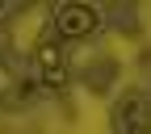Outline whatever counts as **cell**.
I'll list each match as a JSON object with an SVG mask.
<instances>
[{
    "instance_id": "cell-3",
    "label": "cell",
    "mask_w": 151,
    "mask_h": 134,
    "mask_svg": "<svg viewBox=\"0 0 151 134\" xmlns=\"http://www.w3.org/2000/svg\"><path fill=\"white\" fill-rule=\"evenodd\" d=\"M122 134H151L147 109H143L139 97H126V101H122Z\"/></svg>"
},
{
    "instance_id": "cell-1",
    "label": "cell",
    "mask_w": 151,
    "mask_h": 134,
    "mask_svg": "<svg viewBox=\"0 0 151 134\" xmlns=\"http://www.w3.org/2000/svg\"><path fill=\"white\" fill-rule=\"evenodd\" d=\"M34 59H38V75H42L46 88H55V92L67 88V59H63V42L59 38H38Z\"/></svg>"
},
{
    "instance_id": "cell-4",
    "label": "cell",
    "mask_w": 151,
    "mask_h": 134,
    "mask_svg": "<svg viewBox=\"0 0 151 134\" xmlns=\"http://www.w3.org/2000/svg\"><path fill=\"white\" fill-rule=\"evenodd\" d=\"M4 13H9V9H4V4H0V17H4Z\"/></svg>"
},
{
    "instance_id": "cell-2",
    "label": "cell",
    "mask_w": 151,
    "mask_h": 134,
    "mask_svg": "<svg viewBox=\"0 0 151 134\" xmlns=\"http://www.w3.org/2000/svg\"><path fill=\"white\" fill-rule=\"evenodd\" d=\"M55 29H59V38H88V34H97V9L92 4H59L55 9Z\"/></svg>"
}]
</instances>
